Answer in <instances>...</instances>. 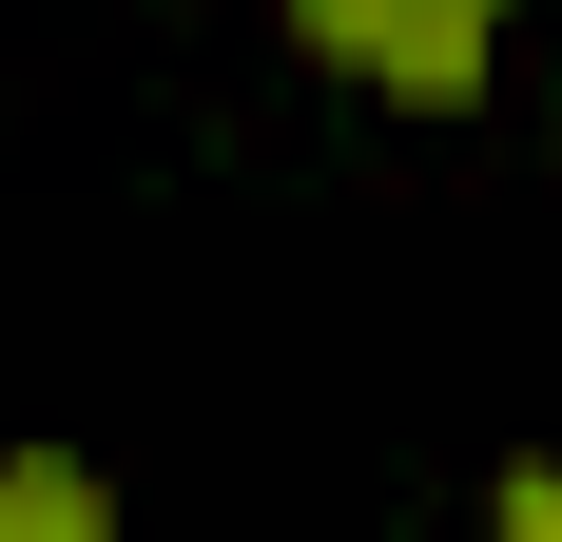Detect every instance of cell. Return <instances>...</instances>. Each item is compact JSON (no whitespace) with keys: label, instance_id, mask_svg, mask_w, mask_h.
<instances>
[{"label":"cell","instance_id":"1","mask_svg":"<svg viewBox=\"0 0 562 542\" xmlns=\"http://www.w3.org/2000/svg\"><path fill=\"white\" fill-rule=\"evenodd\" d=\"M291 39L330 58V78H369V98H407V116H465L505 0H291Z\"/></svg>","mask_w":562,"mask_h":542},{"label":"cell","instance_id":"2","mask_svg":"<svg viewBox=\"0 0 562 542\" xmlns=\"http://www.w3.org/2000/svg\"><path fill=\"white\" fill-rule=\"evenodd\" d=\"M0 542H116V485L58 445H0Z\"/></svg>","mask_w":562,"mask_h":542},{"label":"cell","instance_id":"3","mask_svg":"<svg viewBox=\"0 0 562 542\" xmlns=\"http://www.w3.org/2000/svg\"><path fill=\"white\" fill-rule=\"evenodd\" d=\"M505 542H562V465H505Z\"/></svg>","mask_w":562,"mask_h":542}]
</instances>
